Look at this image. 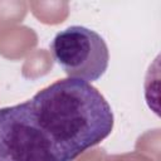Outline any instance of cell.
<instances>
[{
    "mask_svg": "<svg viewBox=\"0 0 161 161\" xmlns=\"http://www.w3.org/2000/svg\"><path fill=\"white\" fill-rule=\"evenodd\" d=\"M26 103L65 161L99 143L113 130L109 103L96 87L82 79H58Z\"/></svg>",
    "mask_w": 161,
    "mask_h": 161,
    "instance_id": "cell-1",
    "label": "cell"
},
{
    "mask_svg": "<svg viewBox=\"0 0 161 161\" xmlns=\"http://www.w3.org/2000/svg\"><path fill=\"white\" fill-rule=\"evenodd\" d=\"M0 161H65L26 101L0 108Z\"/></svg>",
    "mask_w": 161,
    "mask_h": 161,
    "instance_id": "cell-2",
    "label": "cell"
},
{
    "mask_svg": "<svg viewBox=\"0 0 161 161\" xmlns=\"http://www.w3.org/2000/svg\"><path fill=\"white\" fill-rule=\"evenodd\" d=\"M54 59L68 78L86 82L98 80L107 70L109 50L97 31L72 25L59 31L50 44Z\"/></svg>",
    "mask_w": 161,
    "mask_h": 161,
    "instance_id": "cell-3",
    "label": "cell"
}]
</instances>
